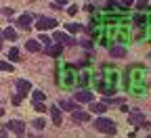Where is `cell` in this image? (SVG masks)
Instances as JSON below:
<instances>
[{
  "mask_svg": "<svg viewBox=\"0 0 151 138\" xmlns=\"http://www.w3.org/2000/svg\"><path fill=\"white\" fill-rule=\"evenodd\" d=\"M94 128H97L99 132H103V134H109V136H113L118 130H116V124H113L111 119H107V117H99V119H94Z\"/></svg>",
  "mask_w": 151,
  "mask_h": 138,
  "instance_id": "6da1fadb",
  "label": "cell"
},
{
  "mask_svg": "<svg viewBox=\"0 0 151 138\" xmlns=\"http://www.w3.org/2000/svg\"><path fill=\"white\" fill-rule=\"evenodd\" d=\"M59 23H57V19H50V17H40L36 21V29L38 31H46V29H52V27H57Z\"/></svg>",
  "mask_w": 151,
  "mask_h": 138,
  "instance_id": "7a4b0ae2",
  "label": "cell"
},
{
  "mask_svg": "<svg viewBox=\"0 0 151 138\" xmlns=\"http://www.w3.org/2000/svg\"><path fill=\"white\" fill-rule=\"evenodd\" d=\"M71 119H73V122H78V124H86V122L90 119V113H88V111H82V109L76 107V109L71 111Z\"/></svg>",
  "mask_w": 151,
  "mask_h": 138,
  "instance_id": "3957f363",
  "label": "cell"
},
{
  "mask_svg": "<svg viewBox=\"0 0 151 138\" xmlns=\"http://www.w3.org/2000/svg\"><path fill=\"white\" fill-rule=\"evenodd\" d=\"M4 128H9V130L15 132L17 136H23V134H25V124H23V122H17V119H11Z\"/></svg>",
  "mask_w": 151,
  "mask_h": 138,
  "instance_id": "277c9868",
  "label": "cell"
},
{
  "mask_svg": "<svg viewBox=\"0 0 151 138\" xmlns=\"http://www.w3.org/2000/svg\"><path fill=\"white\" fill-rule=\"evenodd\" d=\"M52 40H55V42H59V44H67V46H73V44H76L73 38H71V36H67V34H63V31H55Z\"/></svg>",
  "mask_w": 151,
  "mask_h": 138,
  "instance_id": "5b68a950",
  "label": "cell"
},
{
  "mask_svg": "<svg viewBox=\"0 0 151 138\" xmlns=\"http://www.w3.org/2000/svg\"><path fill=\"white\" fill-rule=\"evenodd\" d=\"M128 122H130L132 126H143V124H145V115H143V111H132L130 117H128Z\"/></svg>",
  "mask_w": 151,
  "mask_h": 138,
  "instance_id": "8992f818",
  "label": "cell"
},
{
  "mask_svg": "<svg viewBox=\"0 0 151 138\" xmlns=\"http://www.w3.org/2000/svg\"><path fill=\"white\" fill-rule=\"evenodd\" d=\"M44 52L48 54V56H59L61 52H63V46L57 42V44H46L44 46Z\"/></svg>",
  "mask_w": 151,
  "mask_h": 138,
  "instance_id": "52a82bcc",
  "label": "cell"
},
{
  "mask_svg": "<svg viewBox=\"0 0 151 138\" xmlns=\"http://www.w3.org/2000/svg\"><path fill=\"white\" fill-rule=\"evenodd\" d=\"M17 92L21 94V96L29 94V92H32V84H29L27 80H17Z\"/></svg>",
  "mask_w": 151,
  "mask_h": 138,
  "instance_id": "ba28073f",
  "label": "cell"
},
{
  "mask_svg": "<svg viewBox=\"0 0 151 138\" xmlns=\"http://www.w3.org/2000/svg\"><path fill=\"white\" fill-rule=\"evenodd\" d=\"M76 101L78 103H90V101H94V94L88 92V90H80V92H76Z\"/></svg>",
  "mask_w": 151,
  "mask_h": 138,
  "instance_id": "9c48e42d",
  "label": "cell"
},
{
  "mask_svg": "<svg viewBox=\"0 0 151 138\" xmlns=\"http://www.w3.org/2000/svg\"><path fill=\"white\" fill-rule=\"evenodd\" d=\"M50 115H52V124L55 126H61V122H63V117H61V111H59V105H52L50 109Z\"/></svg>",
  "mask_w": 151,
  "mask_h": 138,
  "instance_id": "30bf717a",
  "label": "cell"
},
{
  "mask_svg": "<svg viewBox=\"0 0 151 138\" xmlns=\"http://www.w3.org/2000/svg\"><path fill=\"white\" fill-rule=\"evenodd\" d=\"M17 27L29 29V27H32V15H21V17L17 19Z\"/></svg>",
  "mask_w": 151,
  "mask_h": 138,
  "instance_id": "8fae6325",
  "label": "cell"
},
{
  "mask_svg": "<svg viewBox=\"0 0 151 138\" xmlns=\"http://www.w3.org/2000/svg\"><path fill=\"white\" fill-rule=\"evenodd\" d=\"M90 111L97 113V115H103L107 111V103H94V101H90Z\"/></svg>",
  "mask_w": 151,
  "mask_h": 138,
  "instance_id": "7c38bea8",
  "label": "cell"
},
{
  "mask_svg": "<svg viewBox=\"0 0 151 138\" xmlns=\"http://www.w3.org/2000/svg\"><path fill=\"white\" fill-rule=\"evenodd\" d=\"M109 54L113 59H122V56H126V48L124 46H111L109 48Z\"/></svg>",
  "mask_w": 151,
  "mask_h": 138,
  "instance_id": "4fadbf2b",
  "label": "cell"
},
{
  "mask_svg": "<svg viewBox=\"0 0 151 138\" xmlns=\"http://www.w3.org/2000/svg\"><path fill=\"white\" fill-rule=\"evenodd\" d=\"M25 48H27L29 52H38L42 46H40V42H38V40H27V42H25Z\"/></svg>",
  "mask_w": 151,
  "mask_h": 138,
  "instance_id": "5bb4252c",
  "label": "cell"
},
{
  "mask_svg": "<svg viewBox=\"0 0 151 138\" xmlns=\"http://www.w3.org/2000/svg\"><path fill=\"white\" fill-rule=\"evenodd\" d=\"M4 38L13 42V40H17V31H15L13 27H6V29H4Z\"/></svg>",
  "mask_w": 151,
  "mask_h": 138,
  "instance_id": "9a60e30c",
  "label": "cell"
},
{
  "mask_svg": "<svg viewBox=\"0 0 151 138\" xmlns=\"http://www.w3.org/2000/svg\"><path fill=\"white\" fill-rule=\"evenodd\" d=\"M57 105H59L61 109H67V111H73V109H76V105H73L71 101H59Z\"/></svg>",
  "mask_w": 151,
  "mask_h": 138,
  "instance_id": "2e32d148",
  "label": "cell"
},
{
  "mask_svg": "<svg viewBox=\"0 0 151 138\" xmlns=\"http://www.w3.org/2000/svg\"><path fill=\"white\" fill-rule=\"evenodd\" d=\"M65 27H67V31H69V34H78V31L82 29V25H80V23H67Z\"/></svg>",
  "mask_w": 151,
  "mask_h": 138,
  "instance_id": "e0dca14e",
  "label": "cell"
},
{
  "mask_svg": "<svg viewBox=\"0 0 151 138\" xmlns=\"http://www.w3.org/2000/svg\"><path fill=\"white\" fill-rule=\"evenodd\" d=\"M32 96H34V103H36V101H42V103H44V98H46V94H44L42 90H34Z\"/></svg>",
  "mask_w": 151,
  "mask_h": 138,
  "instance_id": "ac0fdd59",
  "label": "cell"
},
{
  "mask_svg": "<svg viewBox=\"0 0 151 138\" xmlns=\"http://www.w3.org/2000/svg\"><path fill=\"white\" fill-rule=\"evenodd\" d=\"M32 126H34L36 130H44V126H46V124H44V119H40V117H38V119H34V122H32Z\"/></svg>",
  "mask_w": 151,
  "mask_h": 138,
  "instance_id": "d6986e66",
  "label": "cell"
},
{
  "mask_svg": "<svg viewBox=\"0 0 151 138\" xmlns=\"http://www.w3.org/2000/svg\"><path fill=\"white\" fill-rule=\"evenodd\" d=\"M0 71H9V73H11V71H13V65L6 63V61H0Z\"/></svg>",
  "mask_w": 151,
  "mask_h": 138,
  "instance_id": "ffe728a7",
  "label": "cell"
},
{
  "mask_svg": "<svg viewBox=\"0 0 151 138\" xmlns=\"http://www.w3.org/2000/svg\"><path fill=\"white\" fill-rule=\"evenodd\" d=\"M34 109H36V111H40V113H44V111H48V109H46V107L42 105V101H36V103H34Z\"/></svg>",
  "mask_w": 151,
  "mask_h": 138,
  "instance_id": "44dd1931",
  "label": "cell"
},
{
  "mask_svg": "<svg viewBox=\"0 0 151 138\" xmlns=\"http://www.w3.org/2000/svg\"><path fill=\"white\" fill-rule=\"evenodd\" d=\"M9 59H11V61H17V59H19V50L17 48H11L9 50Z\"/></svg>",
  "mask_w": 151,
  "mask_h": 138,
  "instance_id": "7402d4cb",
  "label": "cell"
},
{
  "mask_svg": "<svg viewBox=\"0 0 151 138\" xmlns=\"http://www.w3.org/2000/svg\"><path fill=\"white\" fill-rule=\"evenodd\" d=\"M134 25H137V27L145 25V17H143V15H137V17H134Z\"/></svg>",
  "mask_w": 151,
  "mask_h": 138,
  "instance_id": "603a6c76",
  "label": "cell"
},
{
  "mask_svg": "<svg viewBox=\"0 0 151 138\" xmlns=\"http://www.w3.org/2000/svg\"><path fill=\"white\" fill-rule=\"evenodd\" d=\"M40 44H50V38H48V36H44L42 31H40Z\"/></svg>",
  "mask_w": 151,
  "mask_h": 138,
  "instance_id": "cb8c5ba5",
  "label": "cell"
},
{
  "mask_svg": "<svg viewBox=\"0 0 151 138\" xmlns=\"http://www.w3.org/2000/svg\"><path fill=\"white\" fill-rule=\"evenodd\" d=\"M21 98H23V96H21V94L17 92V94L13 96V105H21Z\"/></svg>",
  "mask_w": 151,
  "mask_h": 138,
  "instance_id": "d4e9b609",
  "label": "cell"
},
{
  "mask_svg": "<svg viewBox=\"0 0 151 138\" xmlns=\"http://www.w3.org/2000/svg\"><path fill=\"white\" fill-rule=\"evenodd\" d=\"M118 4H120L122 9H126V6H130V4H132V0H118Z\"/></svg>",
  "mask_w": 151,
  "mask_h": 138,
  "instance_id": "484cf974",
  "label": "cell"
},
{
  "mask_svg": "<svg viewBox=\"0 0 151 138\" xmlns=\"http://www.w3.org/2000/svg\"><path fill=\"white\" fill-rule=\"evenodd\" d=\"M76 13H78V6H76V4H71V6L67 9V15H71V17H73Z\"/></svg>",
  "mask_w": 151,
  "mask_h": 138,
  "instance_id": "4316f807",
  "label": "cell"
},
{
  "mask_svg": "<svg viewBox=\"0 0 151 138\" xmlns=\"http://www.w3.org/2000/svg\"><path fill=\"white\" fill-rule=\"evenodd\" d=\"M2 15H4V17H11V15H13V9H9V6L2 9Z\"/></svg>",
  "mask_w": 151,
  "mask_h": 138,
  "instance_id": "83f0119b",
  "label": "cell"
},
{
  "mask_svg": "<svg viewBox=\"0 0 151 138\" xmlns=\"http://www.w3.org/2000/svg\"><path fill=\"white\" fill-rule=\"evenodd\" d=\"M84 31H86V34H88V36H90V34H92V31H94V27H92V23H90V25H86V27H84Z\"/></svg>",
  "mask_w": 151,
  "mask_h": 138,
  "instance_id": "f1b7e54d",
  "label": "cell"
},
{
  "mask_svg": "<svg viewBox=\"0 0 151 138\" xmlns=\"http://www.w3.org/2000/svg\"><path fill=\"white\" fill-rule=\"evenodd\" d=\"M145 6H147V0H139V9H141V11H143V9H145Z\"/></svg>",
  "mask_w": 151,
  "mask_h": 138,
  "instance_id": "f546056e",
  "label": "cell"
},
{
  "mask_svg": "<svg viewBox=\"0 0 151 138\" xmlns=\"http://www.w3.org/2000/svg\"><path fill=\"white\" fill-rule=\"evenodd\" d=\"M55 4H59V6H65V4H67V0H55Z\"/></svg>",
  "mask_w": 151,
  "mask_h": 138,
  "instance_id": "4dcf8cb0",
  "label": "cell"
},
{
  "mask_svg": "<svg viewBox=\"0 0 151 138\" xmlns=\"http://www.w3.org/2000/svg\"><path fill=\"white\" fill-rule=\"evenodd\" d=\"M2 115H4V109H2V107H0V117H2Z\"/></svg>",
  "mask_w": 151,
  "mask_h": 138,
  "instance_id": "1f68e13d",
  "label": "cell"
},
{
  "mask_svg": "<svg viewBox=\"0 0 151 138\" xmlns=\"http://www.w3.org/2000/svg\"><path fill=\"white\" fill-rule=\"evenodd\" d=\"M0 48H2V44H0Z\"/></svg>",
  "mask_w": 151,
  "mask_h": 138,
  "instance_id": "d6a6232c",
  "label": "cell"
}]
</instances>
